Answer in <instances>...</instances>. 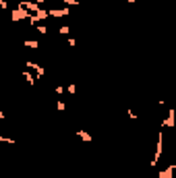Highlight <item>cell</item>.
<instances>
[{"label":"cell","mask_w":176,"mask_h":178,"mask_svg":"<svg viewBox=\"0 0 176 178\" xmlns=\"http://www.w3.org/2000/svg\"><path fill=\"white\" fill-rule=\"evenodd\" d=\"M162 151H164V133L160 131L157 133V139H155V155H153L151 162H149V166L151 168L157 166V162H160V157H162Z\"/></svg>","instance_id":"cell-1"},{"label":"cell","mask_w":176,"mask_h":178,"mask_svg":"<svg viewBox=\"0 0 176 178\" xmlns=\"http://www.w3.org/2000/svg\"><path fill=\"white\" fill-rule=\"evenodd\" d=\"M31 15H33V12H29L27 8H23V6H17V8L11 12V19L15 21V23H19V21H25V19H31Z\"/></svg>","instance_id":"cell-2"},{"label":"cell","mask_w":176,"mask_h":178,"mask_svg":"<svg viewBox=\"0 0 176 178\" xmlns=\"http://www.w3.org/2000/svg\"><path fill=\"white\" fill-rule=\"evenodd\" d=\"M19 6L27 8V11H29V12H33V15L42 11V4H39V2H35V0H21V2H19Z\"/></svg>","instance_id":"cell-3"},{"label":"cell","mask_w":176,"mask_h":178,"mask_svg":"<svg viewBox=\"0 0 176 178\" xmlns=\"http://www.w3.org/2000/svg\"><path fill=\"white\" fill-rule=\"evenodd\" d=\"M164 126H168V129L176 126V110L174 108H168V116H166L164 122H162V129H164Z\"/></svg>","instance_id":"cell-4"},{"label":"cell","mask_w":176,"mask_h":178,"mask_svg":"<svg viewBox=\"0 0 176 178\" xmlns=\"http://www.w3.org/2000/svg\"><path fill=\"white\" fill-rule=\"evenodd\" d=\"M48 17H50V12L42 8V11H39V12H35V15H31V19H29V23H31V25H37V23H42V21H46Z\"/></svg>","instance_id":"cell-5"},{"label":"cell","mask_w":176,"mask_h":178,"mask_svg":"<svg viewBox=\"0 0 176 178\" xmlns=\"http://www.w3.org/2000/svg\"><path fill=\"white\" fill-rule=\"evenodd\" d=\"M27 69H33V71H35V77H37V79H42V77L46 75L44 66H42V64H37V62H31V60H27Z\"/></svg>","instance_id":"cell-6"},{"label":"cell","mask_w":176,"mask_h":178,"mask_svg":"<svg viewBox=\"0 0 176 178\" xmlns=\"http://www.w3.org/2000/svg\"><path fill=\"white\" fill-rule=\"evenodd\" d=\"M50 17H69L70 15V8L69 6H62V8H50Z\"/></svg>","instance_id":"cell-7"},{"label":"cell","mask_w":176,"mask_h":178,"mask_svg":"<svg viewBox=\"0 0 176 178\" xmlns=\"http://www.w3.org/2000/svg\"><path fill=\"white\" fill-rule=\"evenodd\" d=\"M174 170H176V164H170L168 168H164V170L157 174V178H174Z\"/></svg>","instance_id":"cell-8"},{"label":"cell","mask_w":176,"mask_h":178,"mask_svg":"<svg viewBox=\"0 0 176 178\" xmlns=\"http://www.w3.org/2000/svg\"><path fill=\"white\" fill-rule=\"evenodd\" d=\"M77 137H81L85 143H91V141H93V137H91L87 131H77Z\"/></svg>","instance_id":"cell-9"},{"label":"cell","mask_w":176,"mask_h":178,"mask_svg":"<svg viewBox=\"0 0 176 178\" xmlns=\"http://www.w3.org/2000/svg\"><path fill=\"white\" fill-rule=\"evenodd\" d=\"M23 46H27V48H33V50H37V48H39V42H35V39H25V42H23Z\"/></svg>","instance_id":"cell-10"},{"label":"cell","mask_w":176,"mask_h":178,"mask_svg":"<svg viewBox=\"0 0 176 178\" xmlns=\"http://www.w3.org/2000/svg\"><path fill=\"white\" fill-rule=\"evenodd\" d=\"M21 75H23V79H25V81H27L29 85H33V83H35V77L31 75V72H21Z\"/></svg>","instance_id":"cell-11"},{"label":"cell","mask_w":176,"mask_h":178,"mask_svg":"<svg viewBox=\"0 0 176 178\" xmlns=\"http://www.w3.org/2000/svg\"><path fill=\"white\" fill-rule=\"evenodd\" d=\"M58 33H60V35H69V33H70V27H69V25H62V27L58 29Z\"/></svg>","instance_id":"cell-12"},{"label":"cell","mask_w":176,"mask_h":178,"mask_svg":"<svg viewBox=\"0 0 176 178\" xmlns=\"http://www.w3.org/2000/svg\"><path fill=\"white\" fill-rule=\"evenodd\" d=\"M56 110H58V112H64V110H66V104H64L62 99H58V102H56Z\"/></svg>","instance_id":"cell-13"},{"label":"cell","mask_w":176,"mask_h":178,"mask_svg":"<svg viewBox=\"0 0 176 178\" xmlns=\"http://www.w3.org/2000/svg\"><path fill=\"white\" fill-rule=\"evenodd\" d=\"M66 91H69L70 95H75V93H77V85H75V83H70L69 87H66Z\"/></svg>","instance_id":"cell-14"},{"label":"cell","mask_w":176,"mask_h":178,"mask_svg":"<svg viewBox=\"0 0 176 178\" xmlns=\"http://www.w3.org/2000/svg\"><path fill=\"white\" fill-rule=\"evenodd\" d=\"M0 143H8V145H15V139H8V137H0Z\"/></svg>","instance_id":"cell-15"},{"label":"cell","mask_w":176,"mask_h":178,"mask_svg":"<svg viewBox=\"0 0 176 178\" xmlns=\"http://www.w3.org/2000/svg\"><path fill=\"white\" fill-rule=\"evenodd\" d=\"M64 4H70V6H79V0H60Z\"/></svg>","instance_id":"cell-16"},{"label":"cell","mask_w":176,"mask_h":178,"mask_svg":"<svg viewBox=\"0 0 176 178\" xmlns=\"http://www.w3.org/2000/svg\"><path fill=\"white\" fill-rule=\"evenodd\" d=\"M35 27H37V31H39L42 35H44V33H48V27H46V25H35Z\"/></svg>","instance_id":"cell-17"},{"label":"cell","mask_w":176,"mask_h":178,"mask_svg":"<svg viewBox=\"0 0 176 178\" xmlns=\"http://www.w3.org/2000/svg\"><path fill=\"white\" fill-rule=\"evenodd\" d=\"M54 91H56V93H58V95H62V93H64V91H66V89H64L62 85H56V89H54Z\"/></svg>","instance_id":"cell-18"},{"label":"cell","mask_w":176,"mask_h":178,"mask_svg":"<svg viewBox=\"0 0 176 178\" xmlns=\"http://www.w3.org/2000/svg\"><path fill=\"white\" fill-rule=\"evenodd\" d=\"M129 118H133V120H137V114L133 112V110H129Z\"/></svg>","instance_id":"cell-19"},{"label":"cell","mask_w":176,"mask_h":178,"mask_svg":"<svg viewBox=\"0 0 176 178\" xmlns=\"http://www.w3.org/2000/svg\"><path fill=\"white\" fill-rule=\"evenodd\" d=\"M8 4H6V0H0V8H6Z\"/></svg>","instance_id":"cell-20"},{"label":"cell","mask_w":176,"mask_h":178,"mask_svg":"<svg viewBox=\"0 0 176 178\" xmlns=\"http://www.w3.org/2000/svg\"><path fill=\"white\" fill-rule=\"evenodd\" d=\"M127 2H129V4H135V2H137V0H127Z\"/></svg>","instance_id":"cell-21"},{"label":"cell","mask_w":176,"mask_h":178,"mask_svg":"<svg viewBox=\"0 0 176 178\" xmlns=\"http://www.w3.org/2000/svg\"><path fill=\"white\" fill-rule=\"evenodd\" d=\"M35 2H39V4H44V2H46V0H35Z\"/></svg>","instance_id":"cell-22"}]
</instances>
